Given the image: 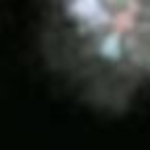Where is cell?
I'll use <instances>...</instances> for the list:
<instances>
[{"label": "cell", "instance_id": "cell-1", "mask_svg": "<svg viewBox=\"0 0 150 150\" xmlns=\"http://www.w3.org/2000/svg\"><path fill=\"white\" fill-rule=\"evenodd\" d=\"M84 49L115 75L150 84V0H60Z\"/></svg>", "mask_w": 150, "mask_h": 150}]
</instances>
